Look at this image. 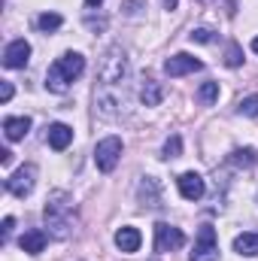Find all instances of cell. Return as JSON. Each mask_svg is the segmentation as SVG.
I'll use <instances>...</instances> for the list:
<instances>
[{
	"mask_svg": "<svg viewBox=\"0 0 258 261\" xmlns=\"http://www.w3.org/2000/svg\"><path fill=\"white\" fill-rule=\"evenodd\" d=\"M82 70H85V58L79 52H64L61 58H55V64L49 67V73H46L49 91L64 94L67 88H70V82L82 76Z\"/></svg>",
	"mask_w": 258,
	"mask_h": 261,
	"instance_id": "6da1fadb",
	"label": "cell"
},
{
	"mask_svg": "<svg viewBox=\"0 0 258 261\" xmlns=\"http://www.w3.org/2000/svg\"><path fill=\"white\" fill-rule=\"evenodd\" d=\"M128 58L119 46H113L107 55H104V64H100V88H122L125 91V82H128Z\"/></svg>",
	"mask_w": 258,
	"mask_h": 261,
	"instance_id": "7a4b0ae2",
	"label": "cell"
},
{
	"mask_svg": "<svg viewBox=\"0 0 258 261\" xmlns=\"http://www.w3.org/2000/svg\"><path fill=\"white\" fill-rule=\"evenodd\" d=\"M64 200H67L64 195H55L46 203V222H49V228H52L55 237H67L70 234V219H67L70 203H64Z\"/></svg>",
	"mask_w": 258,
	"mask_h": 261,
	"instance_id": "3957f363",
	"label": "cell"
},
{
	"mask_svg": "<svg viewBox=\"0 0 258 261\" xmlns=\"http://www.w3.org/2000/svg\"><path fill=\"white\" fill-rule=\"evenodd\" d=\"M119 158H122V140H119V137H107V140L97 143V149H94V164H97L100 173H110V170L119 164Z\"/></svg>",
	"mask_w": 258,
	"mask_h": 261,
	"instance_id": "277c9868",
	"label": "cell"
},
{
	"mask_svg": "<svg viewBox=\"0 0 258 261\" xmlns=\"http://www.w3.org/2000/svg\"><path fill=\"white\" fill-rule=\"evenodd\" d=\"M192 261H219V240H216V228L213 225H200Z\"/></svg>",
	"mask_w": 258,
	"mask_h": 261,
	"instance_id": "5b68a950",
	"label": "cell"
},
{
	"mask_svg": "<svg viewBox=\"0 0 258 261\" xmlns=\"http://www.w3.org/2000/svg\"><path fill=\"white\" fill-rule=\"evenodd\" d=\"M34 182H37V167L34 164H24V167H18L9 179H6V192L15 197H28L34 192Z\"/></svg>",
	"mask_w": 258,
	"mask_h": 261,
	"instance_id": "8992f818",
	"label": "cell"
},
{
	"mask_svg": "<svg viewBox=\"0 0 258 261\" xmlns=\"http://www.w3.org/2000/svg\"><path fill=\"white\" fill-rule=\"evenodd\" d=\"M179 246H186V234L167 222H158L155 225V252H173Z\"/></svg>",
	"mask_w": 258,
	"mask_h": 261,
	"instance_id": "52a82bcc",
	"label": "cell"
},
{
	"mask_svg": "<svg viewBox=\"0 0 258 261\" xmlns=\"http://www.w3.org/2000/svg\"><path fill=\"white\" fill-rule=\"evenodd\" d=\"M31 61V43L28 40H12L6 49H3V67L9 70H18Z\"/></svg>",
	"mask_w": 258,
	"mask_h": 261,
	"instance_id": "ba28073f",
	"label": "cell"
},
{
	"mask_svg": "<svg viewBox=\"0 0 258 261\" xmlns=\"http://www.w3.org/2000/svg\"><path fill=\"white\" fill-rule=\"evenodd\" d=\"M200 67H203V61H197L192 55L179 52V55H173V58L164 61V73H167V76H186V73H194V70H200Z\"/></svg>",
	"mask_w": 258,
	"mask_h": 261,
	"instance_id": "9c48e42d",
	"label": "cell"
},
{
	"mask_svg": "<svg viewBox=\"0 0 258 261\" xmlns=\"http://www.w3.org/2000/svg\"><path fill=\"white\" fill-rule=\"evenodd\" d=\"M176 186H179V195L186 197V200H200L203 192H207L203 176H197V173H183V176L176 179Z\"/></svg>",
	"mask_w": 258,
	"mask_h": 261,
	"instance_id": "30bf717a",
	"label": "cell"
},
{
	"mask_svg": "<svg viewBox=\"0 0 258 261\" xmlns=\"http://www.w3.org/2000/svg\"><path fill=\"white\" fill-rule=\"evenodd\" d=\"M46 140H49V146H52L55 152H64L67 146L73 143V128H70V125H64V122H55V125H49Z\"/></svg>",
	"mask_w": 258,
	"mask_h": 261,
	"instance_id": "8fae6325",
	"label": "cell"
},
{
	"mask_svg": "<svg viewBox=\"0 0 258 261\" xmlns=\"http://www.w3.org/2000/svg\"><path fill=\"white\" fill-rule=\"evenodd\" d=\"M46 231H40V228H31V231H24L21 234V240H18V246H21V252H28V255H40L43 249H46Z\"/></svg>",
	"mask_w": 258,
	"mask_h": 261,
	"instance_id": "7c38bea8",
	"label": "cell"
},
{
	"mask_svg": "<svg viewBox=\"0 0 258 261\" xmlns=\"http://www.w3.org/2000/svg\"><path fill=\"white\" fill-rule=\"evenodd\" d=\"M28 130H31V119L28 116H9V119H3V134H6V140H24L28 137Z\"/></svg>",
	"mask_w": 258,
	"mask_h": 261,
	"instance_id": "4fadbf2b",
	"label": "cell"
},
{
	"mask_svg": "<svg viewBox=\"0 0 258 261\" xmlns=\"http://www.w3.org/2000/svg\"><path fill=\"white\" fill-rule=\"evenodd\" d=\"M140 243H143V237H140L137 228H119V231H116V246H119L122 252H137Z\"/></svg>",
	"mask_w": 258,
	"mask_h": 261,
	"instance_id": "5bb4252c",
	"label": "cell"
},
{
	"mask_svg": "<svg viewBox=\"0 0 258 261\" xmlns=\"http://www.w3.org/2000/svg\"><path fill=\"white\" fill-rule=\"evenodd\" d=\"M234 252H240V255H258V231H243V234H237L234 237Z\"/></svg>",
	"mask_w": 258,
	"mask_h": 261,
	"instance_id": "9a60e30c",
	"label": "cell"
},
{
	"mask_svg": "<svg viewBox=\"0 0 258 261\" xmlns=\"http://www.w3.org/2000/svg\"><path fill=\"white\" fill-rule=\"evenodd\" d=\"M161 97H164L161 85H158L155 79H146V82H143V91H140V100H143L146 107H158V103H161Z\"/></svg>",
	"mask_w": 258,
	"mask_h": 261,
	"instance_id": "2e32d148",
	"label": "cell"
},
{
	"mask_svg": "<svg viewBox=\"0 0 258 261\" xmlns=\"http://www.w3.org/2000/svg\"><path fill=\"white\" fill-rule=\"evenodd\" d=\"M216 97H219V82H203V85L197 88V100H200L203 107H210Z\"/></svg>",
	"mask_w": 258,
	"mask_h": 261,
	"instance_id": "e0dca14e",
	"label": "cell"
},
{
	"mask_svg": "<svg viewBox=\"0 0 258 261\" xmlns=\"http://www.w3.org/2000/svg\"><path fill=\"white\" fill-rule=\"evenodd\" d=\"M231 161H234V164H240V167H252L258 158H255V152L246 146V149H234V152H231Z\"/></svg>",
	"mask_w": 258,
	"mask_h": 261,
	"instance_id": "ac0fdd59",
	"label": "cell"
},
{
	"mask_svg": "<svg viewBox=\"0 0 258 261\" xmlns=\"http://www.w3.org/2000/svg\"><path fill=\"white\" fill-rule=\"evenodd\" d=\"M61 21H64V18H61L58 12H43V15L37 18L40 31H58V28H61Z\"/></svg>",
	"mask_w": 258,
	"mask_h": 261,
	"instance_id": "d6986e66",
	"label": "cell"
},
{
	"mask_svg": "<svg viewBox=\"0 0 258 261\" xmlns=\"http://www.w3.org/2000/svg\"><path fill=\"white\" fill-rule=\"evenodd\" d=\"M179 155H183V140H179V134H173L164 143V158H179Z\"/></svg>",
	"mask_w": 258,
	"mask_h": 261,
	"instance_id": "ffe728a7",
	"label": "cell"
},
{
	"mask_svg": "<svg viewBox=\"0 0 258 261\" xmlns=\"http://www.w3.org/2000/svg\"><path fill=\"white\" fill-rule=\"evenodd\" d=\"M225 64H228V67H240V64H243V49H240L237 43H231V46H228V52H225Z\"/></svg>",
	"mask_w": 258,
	"mask_h": 261,
	"instance_id": "44dd1931",
	"label": "cell"
},
{
	"mask_svg": "<svg viewBox=\"0 0 258 261\" xmlns=\"http://www.w3.org/2000/svg\"><path fill=\"white\" fill-rule=\"evenodd\" d=\"M240 113L243 116H258V94H249L240 100Z\"/></svg>",
	"mask_w": 258,
	"mask_h": 261,
	"instance_id": "7402d4cb",
	"label": "cell"
},
{
	"mask_svg": "<svg viewBox=\"0 0 258 261\" xmlns=\"http://www.w3.org/2000/svg\"><path fill=\"white\" fill-rule=\"evenodd\" d=\"M189 37H192V43H210L213 40V31L210 28H194Z\"/></svg>",
	"mask_w": 258,
	"mask_h": 261,
	"instance_id": "603a6c76",
	"label": "cell"
},
{
	"mask_svg": "<svg viewBox=\"0 0 258 261\" xmlns=\"http://www.w3.org/2000/svg\"><path fill=\"white\" fill-rule=\"evenodd\" d=\"M9 97H12V82H3V85H0V100L6 103Z\"/></svg>",
	"mask_w": 258,
	"mask_h": 261,
	"instance_id": "cb8c5ba5",
	"label": "cell"
},
{
	"mask_svg": "<svg viewBox=\"0 0 258 261\" xmlns=\"http://www.w3.org/2000/svg\"><path fill=\"white\" fill-rule=\"evenodd\" d=\"M12 225H15V219H12V216H6V219H3V240H9V234H12Z\"/></svg>",
	"mask_w": 258,
	"mask_h": 261,
	"instance_id": "d4e9b609",
	"label": "cell"
},
{
	"mask_svg": "<svg viewBox=\"0 0 258 261\" xmlns=\"http://www.w3.org/2000/svg\"><path fill=\"white\" fill-rule=\"evenodd\" d=\"M9 161H12V152H9V149H3V152H0V164H3V167H9Z\"/></svg>",
	"mask_w": 258,
	"mask_h": 261,
	"instance_id": "484cf974",
	"label": "cell"
},
{
	"mask_svg": "<svg viewBox=\"0 0 258 261\" xmlns=\"http://www.w3.org/2000/svg\"><path fill=\"white\" fill-rule=\"evenodd\" d=\"M176 3H179V0H164V6H167V9H176Z\"/></svg>",
	"mask_w": 258,
	"mask_h": 261,
	"instance_id": "4316f807",
	"label": "cell"
},
{
	"mask_svg": "<svg viewBox=\"0 0 258 261\" xmlns=\"http://www.w3.org/2000/svg\"><path fill=\"white\" fill-rule=\"evenodd\" d=\"M85 3H88V6H100L104 0H85Z\"/></svg>",
	"mask_w": 258,
	"mask_h": 261,
	"instance_id": "83f0119b",
	"label": "cell"
},
{
	"mask_svg": "<svg viewBox=\"0 0 258 261\" xmlns=\"http://www.w3.org/2000/svg\"><path fill=\"white\" fill-rule=\"evenodd\" d=\"M252 52H255V55H258V37H255V40H252Z\"/></svg>",
	"mask_w": 258,
	"mask_h": 261,
	"instance_id": "f1b7e54d",
	"label": "cell"
}]
</instances>
